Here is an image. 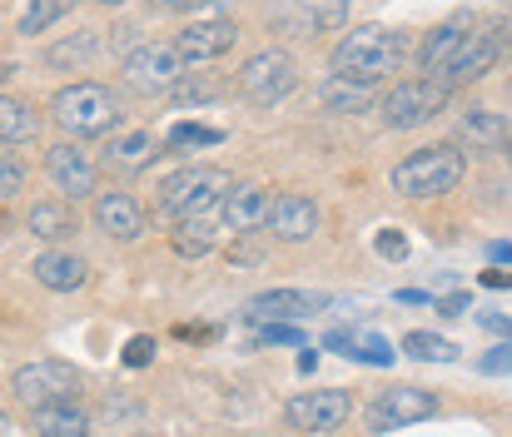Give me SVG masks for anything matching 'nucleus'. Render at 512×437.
<instances>
[{"label":"nucleus","instance_id":"f257e3e1","mask_svg":"<svg viewBox=\"0 0 512 437\" xmlns=\"http://www.w3.org/2000/svg\"><path fill=\"white\" fill-rule=\"evenodd\" d=\"M403 55H408V40H403L398 30L358 25V30H348L339 45H334L329 65H334V75H343V80L378 85V80H388V75L403 65Z\"/></svg>","mask_w":512,"mask_h":437},{"label":"nucleus","instance_id":"f03ea898","mask_svg":"<svg viewBox=\"0 0 512 437\" xmlns=\"http://www.w3.org/2000/svg\"><path fill=\"white\" fill-rule=\"evenodd\" d=\"M468 174V159L458 154V145H428V149H413L393 164L388 184L393 194L403 199H438V194H453Z\"/></svg>","mask_w":512,"mask_h":437},{"label":"nucleus","instance_id":"7ed1b4c3","mask_svg":"<svg viewBox=\"0 0 512 437\" xmlns=\"http://www.w3.org/2000/svg\"><path fill=\"white\" fill-rule=\"evenodd\" d=\"M229 189H234V174L219 169V164H189V169H174L170 179L160 184V214L174 219V224L204 219L209 209L224 204Z\"/></svg>","mask_w":512,"mask_h":437},{"label":"nucleus","instance_id":"20e7f679","mask_svg":"<svg viewBox=\"0 0 512 437\" xmlns=\"http://www.w3.org/2000/svg\"><path fill=\"white\" fill-rule=\"evenodd\" d=\"M50 115L65 135L75 140H90V135H110L120 125V100L110 85H95V80H80V85H65L55 100H50Z\"/></svg>","mask_w":512,"mask_h":437},{"label":"nucleus","instance_id":"39448f33","mask_svg":"<svg viewBox=\"0 0 512 437\" xmlns=\"http://www.w3.org/2000/svg\"><path fill=\"white\" fill-rule=\"evenodd\" d=\"M120 80H125V90H135V95H145V100H160V95H174V90H179L184 60H179L174 45L145 40V45H135V50L125 55Z\"/></svg>","mask_w":512,"mask_h":437},{"label":"nucleus","instance_id":"423d86ee","mask_svg":"<svg viewBox=\"0 0 512 437\" xmlns=\"http://www.w3.org/2000/svg\"><path fill=\"white\" fill-rule=\"evenodd\" d=\"M453 90L438 85V80H398L388 95H383V125L388 130H418L428 120H438L448 110Z\"/></svg>","mask_w":512,"mask_h":437},{"label":"nucleus","instance_id":"0eeeda50","mask_svg":"<svg viewBox=\"0 0 512 437\" xmlns=\"http://www.w3.org/2000/svg\"><path fill=\"white\" fill-rule=\"evenodd\" d=\"M10 388H15V398H20L25 408H35V413H40V408L75 403V393H80V373H75L70 363H60V358H40V363L15 368Z\"/></svg>","mask_w":512,"mask_h":437},{"label":"nucleus","instance_id":"6e6552de","mask_svg":"<svg viewBox=\"0 0 512 437\" xmlns=\"http://www.w3.org/2000/svg\"><path fill=\"white\" fill-rule=\"evenodd\" d=\"M294 85H299V65H294V55L289 50H259V55H249L244 60V70H239V90H244V100H254V105H279V100H289L294 95Z\"/></svg>","mask_w":512,"mask_h":437},{"label":"nucleus","instance_id":"1a4fd4ad","mask_svg":"<svg viewBox=\"0 0 512 437\" xmlns=\"http://www.w3.org/2000/svg\"><path fill=\"white\" fill-rule=\"evenodd\" d=\"M348 413H353V403H348L343 388L294 393V398L284 403V418H289L294 433H339L343 423H348Z\"/></svg>","mask_w":512,"mask_h":437},{"label":"nucleus","instance_id":"9d476101","mask_svg":"<svg viewBox=\"0 0 512 437\" xmlns=\"http://www.w3.org/2000/svg\"><path fill=\"white\" fill-rule=\"evenodd\" d=\"M438 413V398L428 388H388L368 403V433H393L408 423H423Z\"/></svg>","mask_w":512,"mask_h":437},{"label":"nucleus","instance_id":"9b49d317","mask_svg":"<svg viewBox=\"0 0 512 437\" xmlns=\"http://www.w3.org/2000/svg\"><path fill=\"white\" fill-rule=\"evenodd\" d=\"M234 40H239V25H234L229 15H204V20L184 25L170 45L179 50V60H184V65H204V60L229 55V50H234Z\"/></svg>","mask_w":512,"mask_h":437},{"label":"nucleus","instance_id":"f8f14e48","mask_svg":"<svg viewBox=\"0 0 512 437\" xmlns=\"http://www.w3.org/2000/svg\"><path fill=\"white\" fill-rule=\"evenodd\" d=\"M45 174H50V184H55L65 199H85V194H95L100 164L80 145H50L45 149Z\"/></svg>","mask_w":512,"mask_h":437},{"label":"nucleus","instance_id":"ddd939ff","mask_svg":"<svg viewBox=\"0 0 512 437\" xmlns=\"http://www.w3.org/2000/svg\"><path fill=\"white\" fill-rule=\"evenodd\" d=\"M95 224H100V234H110V239L130 244V239H140V234H145L150 214H145V204H140L135 194L110 189V194H95Z\"/></svg>","mask_w":512,"mask_h":437},{"label":"nucleus","instance_id":"4468645a","mask_svg":"<svg viewBox=\"0 0 512 437\" xmlns=\"http://www.w3.org/2000/svg\"><path fill=\"white\" fill-rule=\"evenodd\" d=\"M503 60V45L493 40V35H483V30H468V40H463V50L453 55V65L438 75V85H448V90H458V85H473V80H483L493 65Z\"/></svg>","mask_w":512,"mask_h":437},{"label":"nucleus","instance_id":"2eb2a0df","mask_svg":"<svg viewBox=\"0 0 512 437\" xmlns=\"http://www.w3.org/2000/svg\"><path fill=\"white\" fill-rule=\"evenodd\" d=\"M319 224H324V214H319V204H314L309 194H279L274 209H269V234L284 239V244H304V239H314Z\"/></svg>","mask_w":512,"mask_h":437},{"label":"nucleus","instance_id":"dca6fc26","mask_svg":"<svg viewBox=\"0 0 512 437\" xmlns=\"http://www.w3.org/2000/svg\"><path fill=\"white\" fill-rule=\"evenodd\" d=\"M329 298L324 293H304V289H269L259 298H249V318L254 323H299L309 313H319Z\"/></svg>","mask_w":512,"mask_h":437},{"label":"nucleus","instance_id":"f3484780","mask_svg":"<svg viewBox=\"0 0 512 437\" xmlns=\"http://www.w3.org/2000/svg\"><path fill=\"white\" fill-rule=\"evenodd\" d=\"M269 209H274V199H269V189H259V184H234V189L224 194V204H219V214H224V224L234 229V239H239V234H254V229H269Z\"/></svg>","mask_w":512,"mask_h":437},{"label":"nucleus","instance_id":"a211bd4d","mask_svg":"<svg viewBox=\"0 0 512 437\" xmlns=\"http://www.w3.org/2000/svg\"><path fill=\"white\" fill-rule=\"evenodd\" d=\"M30 274H35L40 289H50V293H75L90 284V264L75 259V254H40Z\"/></svg>","mask_w":512,"mask_h":437},{"label":"nucleus","instance_id":"6ab92c4d","mask_svg":"<svg viewBox=\"0 0 512 437\" xmlns=\"http://www.w3.org/2000/svg\"><path fill=\"white\" fill-rule=\"evenodd\" d=\"M463 40H468V30H463V25H438V30H428V35H423L418 65L428 70V80H438V75L453 65V55L463 50Z\"/></svg>","mask_w":512,"mask_h":437},{"label":"nucleus","instance_id":"aec40b11","mask_svg":"<svg viewBox=\"0 0 512 437\" xmlns=\"http://www.w3.org/2000/svg\"><path fill=\"white\" fill-rule=\"evenodd\" d=\"M35 140H40L35 105H25L15 95H0V145H35Z\"/></svg>","mask_w":512,"mask_h":437},{"label":"nucleus","instance_id":"412c9836","mask_svg":"<svg viewBox=\"0 0 512 437\" xmlns=\"http://www.w3.org/2000/svg\"><path fill=\"white\" fill-rule=\"evenodd\" d=\"M160 154V145H155V135L150 130H125V135H115L110 145H105V164L110 169H145L150 159Z\"/></svg>","mask_w":512,"mask_h":437},{"label":"nucleus","instance_id":"4be33fe9","mask_svg":"<svg viewBox=\"0 0 512 437\" xmlns=\"http://www.w3.org/2000/svg\"><path fill=\"white\" fill-rule=\"evenodd\" d=\"M458 135H463L473 149H508L512 125L498 115V110H468L463 125H458Z\"/></svg>","mask_w":512,"mask_h":437},{"label":"nucleus","instance_id":"5701e85b","mask_svg":"<svg viewBox=\"0 0 512 437\" xmlns=\"http://www.w3.org/2000/svg\"><path fill=\"white\" fill-rule=\"evenodd\" d=\"M75 229H80V219H75V209L65 199H40L30 209V234L35 239H70Z\"/></svg>","mask_w":512,"mask_h":437},{"label":"nucleus","instance_id":"b1692460","mask_svg":"<svg viewBox=\"0 0 512 437\" xmlns=\"http://www.w3.org/2000/svg\"><path fill=\"white\" fill-rule=\"evenodd\" d=\"M35 437H90V418H85L75 403L40 408V413H35Z\"/></svg>","mask_w":512,"mask_h":437},{"label":"nucleus","instance_id":"393cba45","mask_svg":"<svg viewBox=\"0 0 512 437\" xmlns=\"http://www.w3.org/2000/svg\"><path fill=\"white\" fill-rule=\"evenodd\" d=\"M324 343H329V348H343V353H348V358H358V363H373V368H388V363L398 358L383 338H358V333H348V328H334Z\"/></svg>","mask_w":512,"mask_h":437},{"label":"nucleus","instance_id":"a878e982","mask_svg":"<svg viewBox=\"0 0 512 437\" xmlns=\"http://www.w3.org/2000/svg\"><path fill=\"white\" fill-rule=\"evenodd\" d=\"M319 100H324L334 115H353V110H363V105H368V85L343 80V75H329V80L319 85Z\"/></svg>","mask_w":512,"mask_h":437},{"label":"nucleus","instance_id":"bb28decb","mask_svg":"<svg viewBox=\"0 0 512 437\" xmlns=\"http://www.w3.org/2000/svg\"><path fill=\"white\" fill-rule=\"evenodd\" d=\"M174 254H179V259H209V254H214V224H209V219L174 224Z\"/></svg>","mask_w":512,"mask_h":437},{"label":"nucleus","instance_id":"cd10ccee","mask_svg":"<svg viewBox=\"0 0 512 437\" xmlns=\"http://www.w3.org/2000/svg\"><path fill=\"white\" fill-rule=\"evenodd\" d=\"M403 353H413V358H423V363H453V358H458V348H453L448 338H433V333H408V338H403Z\"/></svg>","mask_w":512,"mask_h":437},{"label":"nucleus","instance_id":"c85d7f7f","mask_svg":"<svg viewBox=\"0 0 512 437\" xmlns=\"http://www.w3.org/2000/svg\"><path fill=\"white\" fill-rule=\"evenodd\" d=\"M90 55H95V30H80L75 40H65V45L50 50V65H85Z\"/></svg>","mask_w":512,"mask_h":437},{"label":"nucleus","instance_id":"c756f323","mask_svg":"<svg viewBox=\"0 0 512 437\" xmlns=\"http://www.w3.org/2000/svg\"><path fill=\"white\" fill-rule=\"evenodd\" d=\"M219 140H224V135L209 130V125H174L165 145L170 149H204V145H219Z\"/></svg>","mask_w":512,"mask_h":437},{"label":"nucleus","instance_id":"7c9ffc66","mask_svg":"<svg viewBox=\"0 0 512 437\" xmlns=\"http://www.w3.org/2000/svg\"><path fill=\"white\" fill-rule=\"evenodd\" d=\"M70 10L65 5H30L25 15H20V35H40V30H50L55 20H65Z\"/></svg>","mask_w":512,"mask_h":437},{"label":"nucleus","instance_id":"2f4dec72","mask_svg":"<svg viewBox=\"0 0 512 437\" xmlns=\"http://www.w3.org/2000/svg\"><path fill=\"white\" fill-rule=\"evenodd\" d=\"M150 363H155V338H145V333L130 338L125 343V368H150Z\"/></svg>","mask_w":512,"mask_h":437},{"label":"nucleus","instance_id":"473e14b6","mask_svg":"<svg viewBox=\"0 0 512 437\" xmlns=\"http://www.w3.org/2000/svg\"><path fill=\"white\" fill-rule=\"evenodd\" d=\"M20 184H25V169L10 159V154H0V199H10V194H20Z\"/></svg>","mask_w":512,"mask_h":437},{"label":"nucleus","instance_id":"72a5a7b5","mask_svg":"<svg viewBox=\"0 0 512 437\" xmlns=\"http://www.w3.org/2000/svg\"><path fill=\"white\" fill-rule=\"evenodd\" d=\"M314 25H324V30L348 25V5H314Z\"/></svg>","mask_w":512,"mask_h":437},{"label":"nucleus","instance_id":"f704fd0d","mask_svg":"<svg viewBox=\"0 0 512 437\" xmlns=\"http://www.w3.org/2000/svg\"><path fill=\"white\" fill-rule=\"evenodd\" d=\"M378 254H383V259H403V254H408L403 234H398V229H383V234H378Z\"/></svg>","mask_w":512,"mask_h":437},{"label":"nucleus","instance_id":"c9c22d12","mask_svg":"<svg viewBox=\"0 0 512 437\" xmlns=\"http://www.w3.org/2000/svg\"><path fill=\"white\" fill-rule=\"evenodd\" d=\"M174 95H179V100H214V85H209V80H179Z\"/></svg>","mask_w":512,"mask_h":437},{"label":"nucleus","instance_id":"e433bc0d","mask_svg":"<svg viewBox=\"0 0 512 437\" xmlns=\"http://www.w3.org/2000/svg\"><path fill=\"white\" fill-rule=\"evenodd\" d=\"M259 338H264V343H304V333H299V328H284V323H269Z\"/></svg>","mask_w":512,"mask_h":437},{"label":"nucleus","instance_id":"4c0bfd02","mask_svg":"<svg viewBox=\"0 0 512 437\" xmlns=\"http://www.w3.org/2000/svg\"><path fill=\"white\" fill-rule=\"evenodd\" d=\"M478 368H483V373H508L512 368V343L508 348H493V358H483Z\"/></svg>","mask_w":512,"mask_h":437},{"label":"nucleus","instance_id":"58836bf2","mask_svg":"<svg viewBox=\"0 0 512 437\" xmlns=\"http://www.w3.org/2000/svg\"><path fill=\"white\" fill-rule=\"evenodd\" d=\"M483 289H512V274L508 269H488L483 274Z\"/></svg>","mask_w":512,"mask_h":437},{"label":"nucleus","instance_id":"ea45409f","mask_svg":"<svg viewBox=\"0 0 512 437\" xmlns=\"http://www.w3.org/2000/svg\"><path fill=\"white\" fill-rule=\"evenodd\" d=\"M463 308H468V298H443V303H438V313H443V318H458Z\"/></svg>","mask_w":512,"mask_h":437},{"label":"nucleus","instance_id":"a19ab883","mask_svg":"<svg viewBox=\"0 0 512 437\" xmlns=\"http://www.w3.org/2000/svg\"><path fill=\"white\" fill-rule=\"evenodd\" d=\"M488 259L493 264H512V244H488Z\"/></svg>","mask_w":512,"mask_h":437},{"label":"nucleus","instance_id":"79ce46f5","mask_svg":"<svg viewBox=\"0 0 512 437\" xmlns=\"http://www.w3.org/2000/svg\"><path fill=\"white\" fill-rule=\"evenodd\" d=\"M483 323H488V328H493V333H508V338H512V318H498V313H488V318H483Z\"/></svg>","mask_w":512,"mask_h":437},{"label":"nucleus","instance_id":"37998d69","mask_svg":"<svg viewBox=\"0 0 512 437\" xmlns=\"http://www.w3.org/2000/svg\"><path fill=\"white\" fill-rule=\"evenodd\" d=\"M10 433V418H5V413H0V437Z\"/></svg>","mask_w":512,"mask_h":437},{"label":"nucleus","instance_id":"c03bdc74","mask_svg":"<svg viewBox=\"0 0 512 437\" xmlns=\"http://www.w3.org/2000/svg\"><path fill=\"white\" fill-rule=\"evenodd\" d=\"M5 75H10V70H5V65H0V80H5Z\"/></svg>","mask_w":512,"mask_h":437},{"label":"nucleus","instance_id":"a18cd8bd","mask_svg":"<svg viewBox=\"0 0 512 437\" xmlns=\"http://www.w3.org/2000/svg\"><path fill=\"white\" fill-rule=\"evenodd\" d=\"M508 164H512V140H508Z\"/></svg>","mask_w":512,"mask_h":437},{"label":"nucleus","instance_id":"49530a36","mask_svg":"<svg viewBox=\"0 0 512 437\" xmlns=\"http://www.w3.org/2000/svg\"><path fill=\"white\" fill-rule=\"evenodd\" d=\"M140 437H155V433H140Z\"/></svg>","mask_w":512,"mask_h":437}]
</instances>
